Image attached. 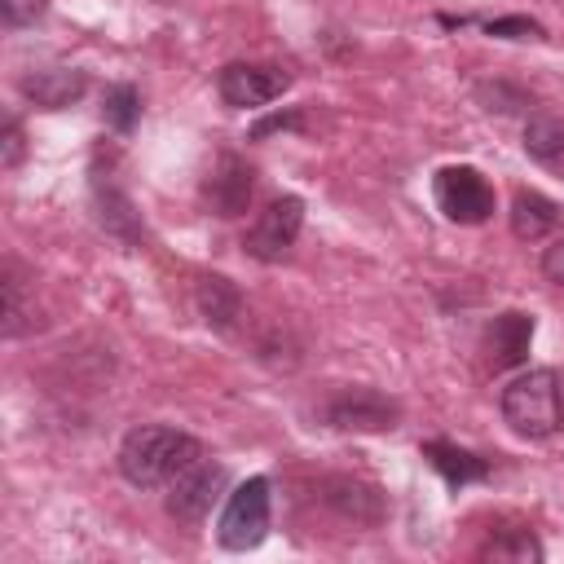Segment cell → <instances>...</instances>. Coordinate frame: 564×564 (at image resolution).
I'll return each mask as SVG.
<instances>
[{"label": "cell", "mask_w": 564, "mask_h": 564, "mask_svg": "<svg viewBox=\"0 0 564 564\" xmlns=\"http://www.w3.org/2000/svg\"><path fill=\"white\" fill-rule=\"evenodd\" d=\"M498 410H502V423H507L516 436H529V441H546V436H555L560 423H564L560 375L546 370V366L516 375V379L502 388Z\"/></svg>", "instance_id": "2"}, {"label": "cell", "mask_w": 564, "mask_h": 564, "mask_svg": "<svg viewBox=\"0 0 564 564\" xmlns=\"http://www.w3.org/2000/svg\"><path fill=\"white\" fill-rule=\"evenodd\" d=\"M560 220H564V212H560L555 198H546V194H538V189H516V198H511V234H516L520 242L546 238Z\"/></svg>", "instance_id": "13"}, {"label": "cell", "mask_w": 564, "mask_h": 564, "mask_svg": "<svg viewBox=\"0 0 564 564\" xmlns=\"http://www.w3.org/2000/svg\"><path fill=\"white\" fill-rule=\"evenodd\" d=\"M101 119H106L115 132H132L137 119H141V93H137L132 84L106 88V97H101Z\"/></svg>", "instance_id": "18"}, {"label": "cell", "mask_w": 564, "mask_h": 564, "mask_svg": "<svg viewBox=\"0 0 564 564\" xmlns=\"http://www.w3.org/2000/svg\"><path fill=\"white\" fill-rule=\"evenodd\" d=\"M401 405L375 388H344L326 401V423L344 432H388L397 427Z\"/></svg>", "instance_id": "7"}, {"label": "cell", "mask_w": 564, "mask_h": 564, "mask_svg": "<svg viewBox=\"0 0 564 564\" xmlns=\"http://www.w3.org/2000/svg\"><path fill=\"white\" fill-rule=\"evenodd\" d=\"M97 216H101V225L110 229V234H119V238H128V242H137L145 229H141V220H137V212H132V203L115 189V185H106L101 189V181H97Z\"/></svg>", "instance_id": "17"}, {"label": "cell", "mask_w": 564, "mask_h": 564, "mask_svg": "<svg viewBox=\"0 0 564 564\" xmlns=\"http://www.w3.org/2000/svg\"><path fill=\"white\" fill-rule=\"evenodd\" d=\"M432 194L445 220L454 225H485L494 216V185L471 163H449L432 176Z\"/></svg>", "instance_id": "4"}, {"label": "cell", "mask_w": 564, "mask_h": 564, "mask_svg": "<svg viewBox=\"0 0 564 564\" xmlns=\"http://www.w3.org/2000/svg\"><path fill=\"white\" fill-rule=\"evenodd\" d=\"M22 317H26V300H22V278H18L13 269H4V335H9V339L26 330V326H22Z\"/></svg>", "instance_id": "21"}, {"label": "cell", "mask_w": 564, "mask_h": 564, "mask_svg": "<svg viewBox=\"0 0 564 564\" xmlns=\"http://www.w3.org/2000/svg\"><path fill=\"white\" fill-rule=\"evenodd\" d=\"M326 502L352 524H379L383 520V494L366 480H352V476H330L326 480Z\"/></svg>", "instance_id": "12"}, {"label": "cell", "mask_w": 564, "mask_h": 564, "mask_svg": "<svg viewBox=\"0 0 564 564\" xmlns=\"http://www.w3.org/2000/svg\"><path fill=\"white\" fill-rule=\"evenodd\" d=\"M476 101L485 110H498V115H511V110L529 106V97L520 88H511V84H476Z\"/></svg>", "instance_id": "20"}, {"label": "cell", "mask_w": 564, "mask_h": 564, "mask_svg": "<svg viewBox=\"0 0 564 564\" xmlns=\"http://www.w3.org/2000/svg\"><path fill=\"white\" fill-rule=\"evenodd\" d=\"M251 194H256V167L229 150L216 154L203 176V203L216 216H242L251 207Z\"/></svg>", "instance_id": "8"}, {"label": "cell", "mask_w": 564, "mask_h": 564, "mask_svg": "<svg viewBox=\"0 0 564 564\" xmlns=\"http://www.w3.org/2000/svg\"><path fill=\"white\" fill-rule=\"evenodd\" d=\"M0 163L13 172L22 163V123L18 119H4V141H0Z\"/></svg>", "instance_id": "25"}, {"label": "cell", "mask_w": 564, "mask_h": 564, "mask_svg": "<svg viewBox=\"0 0 564 564\" xmlns=\"http://www.w3.org/2000/svg\"><path fill=\"white\" fill-rule=\"evenodd\" d=\"M423 458H427L454 489H463V485L489 476V458H480V454H471V449H463V445H454V441H427V445H423Z\"/></svg>", "instance_id": "14"}, {"label": "cell", "mask_w": 564, "mask_h": 564, "mask_svg": "<svg viewBox=\"0 0 564 564\" xmlns=\"http://www.w3.org/2000/svg\"><path fill=\"white\" fill-rule=\"evenodd\" d=\"M220 101L234 110H260L273 97H282L291 88V75L282 66H264V62H229L216 75Z\"/></svg>", "instance_id": "6"}, {"label": "cell", "mask_w": 564, "mask_h": 564, "mask_svg": "<svg viewBox=\"0 0 564 564\" xmlns=\"http://www.w3.org/2000/svg\"><path fill=\"white\" fill-rule=\"evenodd\" d=\"M300 128H304L300 110H278V115H264V119L251 128V141H264L269 132H300Z\"/></svg>", "instance_id": "24"}, {"label": "cell", "mask_w": 564, "mask_h": 564, "mask_svg": "<svg viewBox=\"0 0 564 564\" xmlns=\"http://www.w3.org/2000/svg\"><path fill=\"white\" fill-rule=\"evenodd\" d=\"M529 344H533V313H498L489 335H485V348H489V361L494 370H507V366H520L529 357Z\"/></svg>", "instance_id": "11"}, {"label": "cell", "mask_w": 564, "mask_h": 564, "mask_svg": "<svg viewBox=\"0 0 564 564\" xmlns=\"http://www.w3.org/2000/svg\"><path fill=\"white\" fill-rule=\"evenodd\" d=\"M269 520H273V485L264 476H247L225 498V511L216 520V542L225 551H251L269 538Z\"/></svg>", "instance_id": "3"}, {"label": "cell", "mask_w": 564, "mask_h": 564, "mask_svg": "<svg viewBox=\"0 0 564 564\" xmlns=\"http://www.w3.org/2000/svg\"><path fill=\"white\" fill-rule=\"evenodd\" d=\"M225 467L220 463H194V467H185L172 485H167V511L176 516V520H185V524H198L207 511H212V502L220 498V489H225Z\"/></svg>", "instance_id": "9"}, {"label": "cell", "mask_w": 564, "mask_h": 564, "mask_svg": "<svg viewBox=\"0 0 564 564\" xmlns=\"http://www.w3.org/2000/svg\"><path fill=\"white\" fill-rule=\"evenodd\" d=\"M198 313H203V322H207L212 330H229V326L242 317V295H238V286H234L229 278H220V273L198 278Z\"/></svg>", "instance_id": "15"}, {"label": "cell", "mask_w": 564, "mask_h": 564, "mask_svg": "<svg viewBox=\"0 0 564 564\" xmlns=\"http://www.w3.org/2000/svg\"><path fill=\"white\" fill-rule=\"evenodd\" d=\"M300 229H304V198L282 194V198L264 203V212H256V220L242 234V247H247V256H256L264 264H278L295 247Z\"/></svg>", "instance_id": "5"}, {"label": "cell", "mask_w": 564, "mask_h": 564, "mask_svg": "<svg viewBox=\"0 0 564 564\" xmlns=\"http://www.w3.org/2000/svg\"><path fill=\"white\" fill-rule=\"evenodd\" d=\"M485 555H489V560H520V564H529V560H542V542H538L529 529H511V533L494 538V542L485 546Z\"/></svg>", "instance_id": "19"}, {"label": "cell", "mask_w": 564, "mask_h": 564, "mask_svg": "<svg viewBox=\"0 0 564 564\" xmlns=\"http://www.w3.org/2000/svg\"><path fill=\"white\" fill-rule=\"evenodd\" d=\"M18 88H22V97L35 101L40 110H66L70 101L84 97L88 79H84V70H75V66H44V70L22 75Z\"/></svg>", "instance_id": "10"}, {"label": "cell", "mask_w": 564, "mask_h": 564, "mask_svg": "<svg viewBox=\"0 0 564 564\" xmlns=\"http://www.w3.org/2000/svg\"><path fill=\"white\" fill-rule=\"evenodd\" d=\"M485 31L498 35V40H542V35H546L533 18H489Z\"/></svg>", "instance_id": "23"}, {"label": "cell", "mask_w": 564, "mask_h": 564, "mask_svg": "<svg viewBox=\"0 0 564 564\" xmlns=\"http://www.w3.org/2000/svg\"><path fill=\"white\" fill-rule=\"evenodd\" d=\"M48 0H0V22L9 31H22V26H35L44 18Z\"/></svg>", "instance_id": "22"}, {"label": "cell", "mask_w": 564, "mask_h": 564, "mask_svg": "<svg viewBox=\"0 0 564 564\" xmlns=\"http://www.w3.org/2000/svg\"><path fill=\"white\" fill-rule=\"evenodd\" d=\"M203 458L198 436L181 432V427H163V423H145L132 427L119 445V471L128 485L137 489H154V485H172L185 467H194Z\"/></svg>", "instance_id": "1"}, {"label": "cell", "mask_w": 564, "mask_h": 564, "mask_svg": "<svg viewBox=\"0 0 564 564\" xmlns=\"http://www.w3.org/2000/svg\"><path fill=\"white\" fill-rule=\"evenodd\" d=\"M542 278L564 286V238H555L546 251H542Z\"/></svg>", "instance_id": "26"}, {"label": "cell", "mask_w": 564, "mask_h": 564, "mask_svg": "<svg viewBox=\"0 0 564 564\" xmlns=\"http://www.w3.org/2000/svg\"><path fill=\"white\" fill-rule=\"evenodd\" d=\"M524 154L538 159V163H560L564 159V119L560 115H529Z\"/></svg>", "instance_id": "16"}]
</instances>
